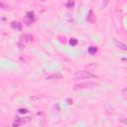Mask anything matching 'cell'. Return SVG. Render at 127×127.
Wrapping results in <instances>:
<instances>
[{"instance_id":"obj_11","label":"cell","mask_w":127,"mask_h":127,"mask_svg":"<svg viewBox=\"0 0 127 127\" xmlns=\"http://www.w3.org/2000/svg\"><path fill=\"white\" fill-rule=\"evenodd\" d=\"M73 4H75V3H73V1H72V0H70V1L66 4L67 5V7L69 8V9H71L72 7H73Z\"/></svg>"},{"instance_id":"obj_13","label":"cell","mask_w":127,"mask_h":127,"mask_svg":"<svg viewBox=\"0 0 127 127\" xmlns=\"http://www.w3.org/2000/svg\"><path fill=\"white\" fill-rule=\"evenodd\" d=\"M77 44H78V40H76V39H71V40H70V45L76 46Z\"/></svg>"},{"instance_id":"obj_7","label":"cell","mask_w":127,"mask_h":127,"mask_svg":"<svg viewBox=\"0 0 127 127\" xmlns=\"http://www.w3.org/2000/svg\"><path fill=\"white\" fill-rule=\"evenodd\" d=\"M63 78V75L60 72H57V73H53V75H50L48 76L46 79H62Z\"/></svg>"},{"instance_id":"obj_2","label":"cell","mask_w":127,"mask_h":127,"mask_svg":"<svg viewBox=\"0 0 127 127\" xmlns=\"http://www.w3.org/2000/svg\"><path fill=\"white\" fill-rule=\"evenodd\" d=\"M97 86L96 82H92V81H87V82H80V83H78L73 87V90H79V89H86V88H88V89H91V88H94L95 87Z\"/></svg>"},{"instance_id":"obj_4","label":"cell","mask_w":127,"mask_h":127,"mask_svg":"<svg viewBox=\"0 0 127 127\" xmlns=\"http://www.w3.org/2000/svg\"><path fill=\"white\" fill-rule=\"evenodd\" d=\"M25 21H26L27 25H31L32 23H34V21H35L34 13L33 12H28L27 15H26V17H25Z\"/></svg>"},{"instance_id":"obj_15","label":"cell","mask_w":127,"mask_h":127,"mask_svg":"<svg viewBox=\"0 0 127 127\" xmlns=\"http://www.w3.org/2000/svg\"><path fill=\"white\" fill-rule=\"evenodd\" d=\"M121 123H123V124H125V125H127V118H124V117H120L119 119H118Z\"/></svg>"},{"instance_id":"obj_17","label":"cell","mask_w":127,"mask_h":127,"mask_svg":"<svg viewBox=\"0 0 127 127\" xmlns=\"http://www.w3.org/2000/svg\"><path fill=\"white\" fill-rule=\"evenodd\" d=\"M20 125H21V124H20L19 122H17V121H15V122L13 123V126H14V127H17V126H20Z\"/></svg>"},{"instance_id":"obj_18","label":"cell","mask_w":127,"mask_h":127,"mask_svg":"<svg viewBox=\"0 0 127 127\" xmlns=\"http://www.w3.org/2000/svg\"><path fill=\"white\" fill-rule=\"evenodd\" d=\"M67 101L69 102V104H71V103H72V100H71V99H67Z\"/></svg>"},{"instance_id":"obj_6","label":"cell","mask_w":127,"mask_h":127,"mask_svg":"<svg viewBox=\"0 0 127 127\" xmlns=\"http://www.w3.org/2000/svg\"><path fill=\"white\" fill-rule=\"evenodd\" d=\"M87 22L89 23H94V21H95V16L92 12V10H89V12L87 16Z\"/></svg>"},{"instance_id":"obj_8","label":"cell","mask_w":127,"mask_h":127,"mask_svg":"<svg viewBox=\"0 0 127 127\" xmlns=\"http://www.w3.org/2000/svg\"><path fill=\"white\" fill-rule=\"evenodd\" d=\"M114 44H115V46L117 47V48H119V49H121V50H123V51H127V46H126L125 44H123L122 42H119V41H117V40H115V41H114Z\"/></svg>"},{"instance_id":"obj_14","label":"cell","mask_w":127,"mask_h":127,"mask_svg":"<svg viewBox=\"0 0 127 127\" xmlns=\"http://www.w3.org/2000/svg\"><path fill=\"white\" fill-rule=\"evenodd\" d=\"M122 96L124 98H127V87L122 90Z\"/></svg>"},{"instance_id":"obj_5","label":"cell","mask_w":127,"mask_h":127,"mask_svg":"<svg viewBox=\"0 0 127 127\" xmlns=\"http://www.w3.org/2000/svg\"><path fill=\"white\" fill-rule=\"evenodd\" d=\"M11 27L14 29V30H17V31H21L22 30V24L18 21H13L11 23Z\"/></svg>"},{"instance_id":"obj_16","label":"cell","mask_w":127,"mask_h":127,"mask_svg":"<svg viewBox=\"0 0 127 127\" xmlns=\"http://www.w3.org/2000/svg\"><path fill=\"white\" fill-rule=\"evenodd\" d=\"M108 2H109V0H103V3H102V8H103V9H104V8H106Z\"/></svg>"},{"instance_id":"obj_1","label":"cell","mask_w":127,"mask_h":127,"mask_svg":"<svg viewBox=\"0 0 127 127\" xmlns=\"http://www.w3.org/2000/svg\"><path fill=\"white\" fill-rule=\"evenodd\" d=\"M94 78H96V76L89 72V71H77L75 75H73V79L75 80L88 79H94Z\"/></svg>"},{"instance_id":"obj_9","label":"cell","mask_w":127,"mask_h":127,"mask_svg":"<svg viewBox=\"0 0 127 127\" xmlns=\"http://www.w3.org/2000/svg\"><path fill=\"white\" fill-rule=\"evenodd\" d=\"M96 52H97V48L96 47L90 46L88 48V54H90V55H95V54H96Z\"/></svg>"},{"instance_id":"obj_3","label":"cell","mask_w":127,"mask_h":127,"mask_svg":"<svg viewBox=\"0 0 127 127\" xmlns=\"http://www.w3.org/2000/svg\"><path fill=\"white\" fill-rule=\"evenodd\" d=\"M32 39H33V38H32V36H30V35H24V36H22V37L20 38V43H19V45H20L21 47L24 48Z\"/></svg>"},{"instance_id":"obj_10","label":"cell","mask_w":127,"mask_h":127,"mask_svg":"<svg viewBox=\"0 0 127 127\" xmlns=\"http://www.w3.org/2000/svg\"><path fill=\"white\" fill-rule=\"evenodd\" d=\"M17 122H19L21 125L22 124H24V123H26V122H28L29 120H30V118H20V117H16V119H15Z\"/></svg>"},{"instance_id":"obj_12","label":"cell","mask_w":127,"mask_h":127,"mask_svg":"<svg viewBox=\"0 0 127 127\" xmlns=\"http://www.w3.org/2000/svg\"><path fill=\"white\" fill-rule=\"evenodd\" d=\"M18 112H19L20 114H26V113H28L29 111H28V109H25V108H20V109H18Z\"/></svg>"}]
</instances>
